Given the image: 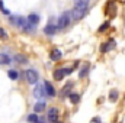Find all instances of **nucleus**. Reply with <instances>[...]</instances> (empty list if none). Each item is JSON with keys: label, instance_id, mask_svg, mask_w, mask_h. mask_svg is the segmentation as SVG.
<instances>
[{"label": "nucleus", "instance_id": "f257e3e1", "mask_svg": "<svg viewBox=\"0 0 125 123\" xmlns=\"http://www.w3.org/2000/svg\"><path fill=\"white\" fill-rule=\"evenodd\" d=\"M87 15V7H74L71 12H70V16H71V20L77 22V20H82L84 16Z\"/></svg>", "mask_w": 125, "mask_h": 123}, {"label": "nucleus", "instance_id": "f03ea898", "mask_svg": "<svg viewBox=\"0 0 125 123\" xmlns=\"http://www.w3.org/2000/svg\"><path fill=\"white\" fill-rule=\"evenodd\" d=\"M70 23H71V16H70V12H64L61 16L58 18L57 28H58V29H65Z\"/></svg>", "mask_w": 125, "mask_h": 123}, {"label": "nucleus", "instance_id": "7ed1b4c3", "mask_svg": "<svg viewBox=\"0 0 125 123\" xmlns=\"http://www.w3.org/2000/svg\"><path fill=\"white\" fill-rule=\"evenodd\" d=\"M25 77H26V81H28L29 84H36V81H38V78H39V75H38V72H36L35 70H26Z\"/></svg>", "mask_w": 125, "mask_h": 123}, {"label": "nucleus", "instance_id": "20e7f679", "mask_svg": "<svg viewBox=\"0 0 125 123\" xmlns=\"http://www.w3.org/2000/svg\"><path fill=\"white\" fill-rule=\"evenodd\" d=\"M71 72V70L70 68H58V70H55L54 71V78L55 80H62L67 74H70Z\"/></svg>", "mask_w": 125, "mask_h": 123}, {"label": "nucleus", "instance_id": "39448f33", "mask_svg": "<svg viewBox=\"0 0 125 123\" xmlns=\"http://www.w3.org/2000/svg\"><path fill=\"white\" fill-rule=\"evenodd\" d=\"M57 31V25L55 23H52V19H50V22H48V25L44 28V32H45V35H50V36H52L54 33Z\"/></svg>", "mask_w": 125, "mask_h": 123}, {"label": "nucleus", "instance_id": "423d86ee", "mask_svg": "<svg viewBox=\"0 0 125 123\" xmlns=\"http://www.w3.org/2000/svg\"><path fill=\"white\" fill-rule=\"evenodd\" d=\"M10 22H12L13 25H16V26L22 28V26L26 23V19H25V18H21V16H12V18H10Z\"/></svg>", "mask_w": 125, "mask_h": 123}, {"label": "nucleus", "instance_id": "0eeeda50", "mask_svg": "<svg viewBox=\"0 0 125 123\" xmlns=\"http://www.w3.org/2000/svg\"><path fill=\"white\" fill-rule=\"evenodd\" d=\"M48 120L50 122H52V123H55L57 120H58V110L57 109H50L48 110Z\"/></svg>", "mask_w": 125, "mask_h": 123}, {"label": "nucleus", "instance_id": "6e6552de", "mask_svg": "<svg viewBox=\"0 0 125 123\" xmlns=\"http://www.w3.org/2000/svg\"><path fill=\"white\" fill-rule=\"evenodd\" d=\"M44 87H45V91H47L45 94H48L50 97H54V96H55V88L51 86L50 81H45V83H44Z\"/></svg>", "mask_w": 125, "mask_h": 123}, {"label": "nucleus", "instance_id": "1a4fd4ad", "mask_svg": "<svg viewBox=\"0 0 125 123\" xmlns=\"http://www.w3.org/2000/svg\"><path fill=\"white\" fill-rule=\"evenodd\" d=\"M61 51L60 49H57V48H54L52 51H51V54H50V58L52 60V61H58L60 58H61Z\"/></svg>", "mask_w": 125, "mask_h": 123}, {"label": "nucleus", "instance_id": "9d476101", "mask_svg": "<svg viewBox=\"0 0 125 123\" xmlns=\"http://www.w3.org/2000/svg\"><path fill=\"white\" fill-rule=\"evenodd\" d=\"M26 20H28V22H29L31 25H33V26H35V25H38V23H39V20H41V18H39L38 15H35V13H32V15H29V16H28V19H26Z\"/></svg>", "mask_w": 125, "mask_h": 123}, {"label": "nucleus", "instance_id": "9b49d317", "mask_svg": "<svg viewBox=\"0 0 125 123\" xmlns=\"http://www.w3.org/2000/svg\"><path fill=\"white\" fill-rule=\"evenodd\" d=\"M89 0H74V7H87Z\"/></svg>", "mask_w": 125, "mask_h": 123}, {"label": "nucleus", "instance_id": "f8f14e48", "mask_svg": "<svg viewBox=\"0 0 125 123\" xmlns=\"http://www.w3.org/2000/svg\"><path fill=\"white\" fill-rule=\"evenodd\" d=\"M44 109H45V103H44V101H38V103H36V104L33 106V110H35L36 113H38V112L41 113V112H42Z\"/></svg>", "mask_w": 125, "mask_h": 123}, {"label": "nucleus", "instance_id": "ddd939ff", "mask_svg": "<svg viewBox=\"0 0 125 123\" xmlns=\"http://www.w3.org/2000/svg\"><path fill=\"white\" fill-rule=\"evenodd\" d=\"M33 96H35V97H42V96H45L44 88H42L41 86H36V87H35V93H33Z\"/></svg>", "mask_w": 125, "mask_h": 123}, {"label": "nucleus", "instance_id": "4468645a", "mask_svg": "<svg viewBox=\"0 0 125 123\" xmlns=\"http://www.w3.org/2000/svg\"><path fill=\"white\" fill-rule=\"evenodd\" d=\"M7 75H9L10 80H18V77H19V74H18L16 70H10V71L7 72Z\"/></svg>", "mask_w": 125, "mask_h": 123}, {"label": "nucleus", "instance_id": "2eb2a0df", "mask_svg": "<svg viewBox=\"0 0 125 123\" xmlns=\"http://www.w3.org/2000/svg\"><path fill=\"white\" fill-rule=\"evenodd\" d=\"M118 90H112V91L109 93V100L111 101H116V98H118Z\"/></svg>", "mask_w": 125, "mask_h": 123}, {"label": "nucleus", "instance_id": "dca6fc26", "mask_svg": "<svg viewBox=\"0 0 125 123\" xmlns=\"http://www.w3.org/2000/svg\"><path fill=\"white\" fill-rule=\"evenodd\" d=\"M12 61L6 54H0V64H9V62Z\"/></svg>", "mask_w": 125, "mask_h": 123}, {"label": "nucleus", "instance_id": "f3484780", "mask_svg": "<svg viewBox=\"0 0 125 123\" xmlns=\"http://www.w3.org/2000/svg\"><path fill=\"white\" fill-rule=\"evenodd\" d=\"M70 100H71L73 103H77V101L80 100V96H79L77 93H71V94H70Z\"/></svg>", "mask_w": 125, "mask_h": 123}, {"label": "nucleus", "instance_id": "a211bd4d", "mask_svg": "<svg viewBox=\"0 0 125 123\" xmlns=\"http://www.w3.org/2000/svg\"><path fill=\"white\" fill-rule=\"evenodd\" d=\"M28 120L31 123H38L39 122V117H38L36 114H29V116H28Z\"/></svg>", "mask_w": 125, "mask_h": 123}, {"label": "nucleus", "instance_id": "6ab92c4d", "mask_svg": "<svg viewBox=\"0 0 125 123\" xmlns=\"http://www.w3.org/2000/svg\"><path fill=\"white\" fill-rule=\"evenodd\" d=\"M84 74H87V65H84V67L82 68V71H80L79 77H80V78H83V77H84Z\"/></svg>", "mask_w": 125, "mask_h": 123}, {"label": "nucleus", "instance_id": "aec40b11", "mask_svg": "<svg viewBox=\"0 0 125 123\" xmlns=\"http://www.w3.org/2000/svg\"><path fill=\"white\" fill-rule=\"evenodd\" d=\"M0 9H1V13H3V15H9V13H10V12L3 6V3H1V1H0Z\"/></svg>", "mask_w": 125, "mask_h": 123}, {"label": "nucleus", "instance_id": "412c9836", "mask_svg": "<svg viewBox=\"0 0 125 123\" xmlns=\"http://www.w3.org/2000/svg\"><path fill=\"white\" fill-rule=\"evenodd\" d=\"M109 28V22H105V25H102L100 28H99V32H103V31H106Z\"/></svg>", "mask_w": 125, "mask_h": 123}, {"label": "nucleus", "instance_id": "4be33fe9", "mask_svg": "<svg viewBox=\"0 0 125 123\" xmlns=\"http://www.w3.org/2000/svg\"><path fill=\"white\" fill-rule=\"evenodd\" d=\"M16 60H18V61H19V62H25V61H26L23 55H18V57H16Z\"/></svg>", "mask_w": 125, "mask_h": 123}, {"label": "nucleus", "instance_id": "5701e85b", "mask_svg": "<svg viewBox=\"0 0 125 123\" xmlns=\"http://www.w3.org/2000/svg\"><path fill=\"white\" fill-rule=\"evenodd\" d=\"M0 38H7V33H6V31L0 29Z\"/></svg>", "mask_w": 125, "mask_h": 123}, {"label": "nucleus", "instance_id": "b1692460", "mask_svg": "<svg viewBox=\"0 0 125 123\" xmlns=\"http://www.w3.org/2000/svg\"><path fill=\"white\" fill-rule=\"evenodd\" d=\"M38 123H44V122H42V120H41V119H39V122H38Z\"/></svg>", "mask_w": 125, "mask_h": 123}]
</instances>
